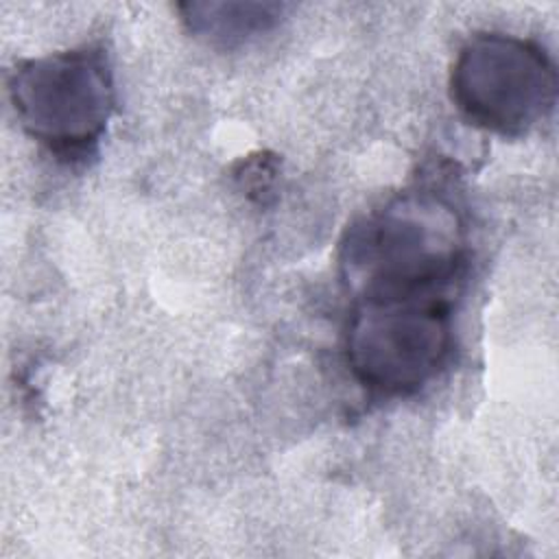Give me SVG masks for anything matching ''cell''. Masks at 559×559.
<instances>
[{"label":"cell","instance_id":"cell-1","mask_svg":"<svg viewBox=\"0 0 559 559\" xmlns=\"http://www.w3.org/2000/svg\"><path fill=\"white\" fill-rule=\"evenodd\" d=\"M341 266L356 299L448 295L465 266L454 205L432 190H408L347 231Z\"/></svg>","mask_w":559,"mask_h":559},{"label":"cell","instance_id":"cell-2","mask_svg":"<svg viewBox=\"0 0 559 559\" xmlns=\"http://www.w3.org/2000/svg\"><path fill=\"white\" fill-rule=\"evenodd\" d=\"M7 90L22 129L66 159L94 151L116 105L109 57L94 44L17 61Z\"/></svg>","mask_w":559,"mask_h":559},{"label":"cell","instance_id":"cell-3","mask_svg":"<svg viewBox=\"0 0 559 559\" xmlns=\"http://www.w3.org/2000/svg\"><path fill=\"white\" fill-rule=\"evenodd\" d=\"M448 295L356 299L345 356L360 386L382 397H404L439 376L452 354Z\"/></svg>","mask_w":559,"mask_h":559},{"label":"cell","instance_id":"cell-4","mask_svg":"<svg viewBox=\"0 0 559 559\" xmlns=\"http://www.w3.org/2000/svg\"><path fill=\"white\" fill-rule=\"evenodd\" d=\"M450 98L469 124L520 138L550 116L557 70L550 55L531 39L476 33L456 52Z\"/></svg>","mask_w":559,"mask_h":559},{"label":"cell","instance_id":"cell-5","mask_svg":"<svg viewBox=\"0 0 559 559\" xmlns=\"http://www.w3.org/2000/svg\"><path fill=\"white\" fill-rule=\"evenodd\" d=\"M186 28L216 48H236L266 31L284 15L277 2H181Z\"/></svg>","mask_w":559,"mask_h":559},{"label":"cell","instance_id":"cell-6","mask_svg":"<svg viewBox=\"0 0 559 559\" xmlns=\"http://www.w3.org/2000/svg\"><path fill=\"white\" fill-rule=\"evenodd\" d=\"M277 175V162L269 155H249L247 159H242L238 164V173L236 177L240 179V186L242 190L253 199H262L271 186H273V179Z\"/></svg>","mask_w":559,"mask_h":559}]
</instances>
